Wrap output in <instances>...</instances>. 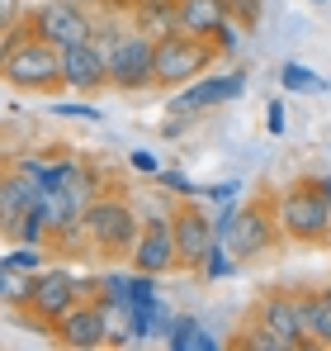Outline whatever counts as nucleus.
<instances>
[{
    "instance_id": "obj_1",
    "label": "nucleus",
    "mask_w": 331,
    "mask_h": 351,
    "mask_svg": "<svg viewBox=\"0 0 331 351\" xmlns=\"http://www.w3.org/2000/svg\"><path fill=\"white\" fill-rule=\"evenodd\" d=\"M0 76H5V86H14L24 95H57V90H66L62 86V48H53L48 38H38L29 29V19H24L14 48L0 62Z\"/></svg>"
},
{
    "instance_id": "obj_2",
    "label": "nucleus",
    "mask_w": 331,
    "mask_h": 351,
    "mask_svg": "<svg viewBox=\"0 0 331 351\" xmlns=\"http://www.w3.org/2000/svg\"><path fill=\"white\" fill-rule=\"evenodd\" d=\"M275 223H279V237L322 247L331 237V199H327V190H322V180H293V185H284L275 195Z\"/></svg>"
},
{
    "instance_id": "obj_3",
    "label": "nucleus",
    "mask_w": 331,
    "mask_h": 351,
    "mask_svg": "<svg viewBox=\"0 0 331 351\" xmlns=\"http://www.w3.org/2000/svg\"><path fill=\"white\" fill-rule=\"evenodd\" d=\"M81 219H85V237H90L95 252H105V256H133L137 233H142V214H137L128 199H118V195H95Z\"/></svg>"
},
{
    "instance_id": "obj_4",
    "label": "nucleus",
    "mask_w": 331,
    "mask_h": 351,
    "mask_svg": "<svg viewBox=\"0 0 331 351\" xmlns=\"http://www.w3.org/2000/svg\"><path fill=\"white\" fill-rule=\"evenodd\" d=\"M218 43L213 38H199V34H166L157 38V86L161 90H180L189 81H199L213 62H218Z\"/></svg>"
},
{
    "instance_id": "obj_5",
    "label": "nucleus",
    "mask_w": 331,
    "mask_h": 351,
    "mask_svg": "<svg viewBox=\"0 0 331 351\" xmlns=\"http://www.w3.org/2000/svg\"><path fill=\"white\" fill-rule=\"evenodd\" d=\"M29 29H34L38 38H48L53 48H76V43H90V38H95L100 19H95V10L81 5V0H38V5L29 10Z\"/></svg>"
},
{
    "instance_id": "obj_6",
    "label": "nucleus",
    "mask_w": 331,
    "mask_h": 351,
    "mask_svg": "<svg viewBox=\"0 0 331 351\" xmlns=\"http://www.w3.org/2000/svg\"><path fill=\"white\" fill-rule=\"evenodd\" d=\"M95 290H100V280H81V276L66 271V266H43V271L34 276V285H29V313L53 328L71 304L95 299Z\"/></svg>"
},
{
    "instance_id": "obj_7",
    "label": "nucleus",
    "mask_w": 331,
    "mask_h": 351,
    "mask_svg": "<svg viewBox=\"0 0 331 351\" xmlns=\"http://www.w3.org/2000/svg\"><path fill=\"white\" fill-rule=\"evenodd\" d=\"M109 62V86L114 90H147L157 86V38L128 29L114 38V48L105 53Z\"/></svg>"
},
{
    "instance_id": "obj_8",
    "label": "nucleus",
    "mask_w": 331,
    "mask_h": 351,
    "mask_svg": "<svg viewBox=\"0 0 331 351\" xmlns=\"http://www.w3.org/2000/svg\"><path fill=\"white\" fill-rule=\"evenodd\" d=\"M279 237V223H275V199H246V204H237L232 209V233H227V252L237 256V261H251V256H261L270 242Z\"/></svg>"
},
{
    "instance_id": "obj_9",
    "label": "nucleus",
    "mask_w": 331,
    "mask_h": 351,
    "mask_svg": "<svg viewBox=\"0 0 331 351\" xmlns=\"http://www.w3.org/2000/svg\"><path fill=\"white\" fill-rule=\"evenodd\" d=\"M241 90H246V71H241V66H232V71H204L199 81L180 86V95L170 100V114L194 119V114H204V110L232 105Z\"/></svg>"
},
{
    "instance_id": "obj_10",
    "label": "nucleus",
    "mask_w": 331,
    "mask_h": 351,
    "mask_svg": "<svg viewBox=\"0 0 331 351\" xmlns=\"http://www.w3.org/2000/svg\"><path fill=\"white\" fill-rule=\"evenodd\" d=\"M133 271H147V276H170V271H180L170 214H147V219H142V233H137V247H133Z\"/></svg>"
},
{
    "instance_id": "obj_11",
    "label": "nucleus",
    "mask_w": 331,
    "mask_h": 351,
    "mask_svg": "<svg viewBox=\"0 0 331 351\" xmlns=\"http://www.w3.org/2000/svg\"><path fill=\"white\" fill-rule=\"evenodd\" d=\"M170 228H175V252H180V271H199L204 266V256L213 252V214L209 209H199V204H180L175 214H170Z\"/></svg>"
},
{
    "instance_id": "obj_12",
    "label": "nucleus",
    "mask_w": 331,
    "mask_h": 351,
    "mask_svg": "<svg viewBox=\"0 0 331 351\" xmlns=\"http://www.w3.org/2000/svg\"><path fill=\"white\" fill-rule=\"evenodd\" d=\"M62 86L76 90V95H100L109 86V62L95 48V38L76 43V48H62Z\"/></svg>"
},
{
    "instance_id": "obj_13",
    "label": "nucleus",
    "mask_w": 331,
    "mask_h": 351,
    "mask_svg": "<svg viewBox=\"0 0 331 351\" xmlns=\"http://www.w3.org/2000/svg\"><path fill=\"white\" fill-rule=\"evenodd\" d=\"M53 337L71 351H95L105 347V318H100V299H81L71 304L53 323Z\"/></svg>"
},
{
    "instance_id": "obj_14",
    "label": "nucleus",
    "mask_w": 331,
    "mask_h": 351,
    "mask_svg": "<svg viewBox=\"0 0 331 351\" xmlns=\"http://www.w3.org/2000/svg\"><path fill=\"white\" fill-rule=\"evenodd\" d=\"M38 199H43V180H34L29 171L10 167V171L0 176V233L14 237V228L24 223V214H29Z\"/></svg>"
},
{
    "instance_id": "obj_15",
    "label": "nucleus",
    "mask_w": 331,
    "mask_h": 351,
    "mask_svg": "<svg viewBox=\"0 0 331 351\" xmlns=\"http://www.w3.org/2000/svg\"><path fill=\"white\" fill-rule=\"evenodd\" d=\"M256 318L265 328H275L279 337L289 342V351H303L308 337H303V323H298V294H265L256 304Z\"/></svg>"
},
{
    "instance_id": "obj_16",
    "label": "nucleus",
    "mask_w": 331,
    "mask_h": 351,
    "mask_svg": "<svg viewBox=\"0 0 331 351\" xmlns=\"http://www.w3.org/2000/svg\"><path fill=\"white\" fill-rule=\"evenodd\" d=\"M227 19H232V14H227V0H175V24H180V34L213 38Z\"/></svg>"
},
{
    "instance_id": "obj_17",
    "label": "nucleus",
    "mask_w": 331,
    "mask_h": 351,
    "mask_svg": "<svg viewBox=\"0 0 331 351\" xmlns=\"http://www.w3.org/2000/svg\"><path fill=\"white\" fill-rule=\"evenodd\" d=\"M128 24L147 38H166L175 34V0H128Z\"/></svg>"
},
{
    "instance_id": "obj_18",
    "label": "nucleus",
    "mask_w": 331,
    "mask_h": 351,
    "mask_svg": "<svg viewBox=\"0 0 331 351\" xmlns=\"http://www.w3.org/2000/svg\"><path fill=\"white\" fill-rule=\"evenodd\" d=\"M298 323H303L308 347H327L331 351V308L317 299V294H298Z\"/></svg>"
},
{
    "instance_id": "obj_19",
    "label": "nucleus",
    "mask_w": 331,
    "mask_h": 351,
    "mask_svg": "<svg viewBox=\"0 0 331 351\" xmlns=\"http://www.w3.org/2000/svg\"><path fill=\"white\" fill-rule=\"evenodd\" d=\"M232 347H237V351H289V342L279 337L275 328H265V323L256 318L251 328H241V332L232 337Z\"/></svg>"
},
{
    "instance_id": "obj_20",
    "label": "nucleus",
    "mask_w": 331,
    "mask_h": 351,
    "mask_svg": "<svg viewBox=\"0 0 331 351\" xmlns=\"http://www.w3.org/2000/svg\"><path fill=\"white\" fill-rule=\"evenodd\" d=\"M279 86H284V90H322L327 81H322L317 71H308L303 62H284V66H279Z\"/></svg>"
},
{
    "instance_id": "obj_21",
    "label": "nucleus",
    "mask_w": 331,
    "mask_h": 351,
    "mask_svg": "<svg viewBox=\"0 0 331 351\" xmlns=\"http://www.w3.org/2000/svg\"><path fill=\"white\" fill-rule=\"evenodd\" d=\"M194 337H199V323H194V318H175L170 332H166V347L170 351H194Z\"/></svg>"
},
{
    "instance_id": "obj_22",
    "label": "nucleus",
    "mask_w": 331,
    "mask_h": 351,
    "mask_svg": "<svg viewBox=\"0 0 331 351\" xmlns=\"http://www.w3.org/2000/svg\"><path fill=\"white\" fill-rule=\"evenodd\" d=\"M5 266H14V271H29V276H38L43 271V252L34 247V242H19L10 256H5Z\"/></svg>"
},
{
    "instance_id": "obj_23",
    "label": "nucleus",
    "mask_w": 331,
    "mask_h": 351,
    "mask_svg": "<svg viewBox=\"0 0 331 351\" xmlns=\"http://www.w3.org/2000/svg\"><path fill=\"white\" fill-rule=\"evenodd\" d=\"M227 14H232L241 29H256V19H261V0H227Z\"/></svg>"
},
{
    "instance_id": "obj_24",
    "label": "nucleus",
    "mask_w": 331,
    "mask_h": 351,
    "mask_svg": "<svg viewBox=\"0 0 331 351\" xmlns=\"http://www.w3.org/2000/svg\"><path fill=\"white\" fill-rule=\"evenodd\" d=\"M213 43H218V53H222V58H232V53L241 48V24H237V19H227L218 34H213Z\"/></svg>"
},
{
    "instance_id": "obj_25",
    "label": "nucleus",
    "mask_w": 331,
    "mask_h": 351,
    "mask_svg": "<svg viewBox=\"0 0 331 351\" xmlns=\"http://www.w3.org/2000/svg\"><path fill=\"white\" fill-rule=\"evenodd\" d=\"M157 185H161V190H175V195H194V199L204 195L199 185H189V180H185L180 171H157Z\"/></svg>"
},
{
    "instance_id": "obj_26",
    "label": "nucleus",
    "mask_w": 331,
    "mask_h": 351,
    "mask_svg": "<svg viewBox=\"0 0 331 351\" xmlns=\"http://www.w3.org/2000/svg\"><path fill=\"white\" fill-rule=\"evenodd\" d=\"M24 19H29L24 0H0V34H5V29H14V24H24Z\"/></svg>"
},
{
    "instance_id": "obj_27",
    "label": "nucleus",
    "mask_w": 331,
    "mask_h": 351,
    "mask_svg": "<svg viewBox=\"0 0 331 351\" xmlns=\"http://www.w3.org/2000/svg\"><path fill=\"white\" fill-rule=\"evenodd\" d=\"M128 167H133V171H142V176H157V171H161V167H157V157H152L147 147H137V152L128 157Z\"/></svg>"
},
{
    "instance_id": "obj_28",
    "label": "nucleus",
    "mask_w": 331,
    "mask_h": 351,
    "mask_svg": "<svg viewBox=\"0 0 331 351\" xmlns=\"http://www.w3.org/2000/svg\"><path fill=\"white\" fill-rule=\"evenodd\" d=\"M237 190H241V180H218V185H209L204 195H209V199H222V204H232V199H237Z\"/></svg>"
},
{
    "instance_id": "obj_29",
    "label": "nucleus",
    "mask_w": 331,
    "mask_h": 351,
    "mask_svg": "<svg viewBox=\"0 0 331 351\" xmlns=\"http://www.w3.org/2000/svg\"><path fill=\"white\" fill-rule=\"evenodd\" d=\"M265 128H270V138L284 133V100H270V105H265Z\"/></svg>"
},
{
    "instance_id": "obj_30",
    "label": "nucleus",
    "mask_w": 331,
    "mask_h": 351,
    "mask_svg": "<svg viewBox=\"0 0 331 351\" xmlns=\"http://www.w3.org/2000/svg\"><path fill=\"white\" fill-rule=\"evenodd\" d=\"M53 110H57V114H66V119H76V114H81V119H100V105H53Z\"/></svg>"
},
{
    "instance_id": "obj_31",
    "label": "nucleus",
    "mask_w": 331,
    "mask_h": 351,
    "mask_svg": "<svg viewBox=\"0 0 331 351\" xmlns=\"http://www.w3.org/2000/svg\"><path fill=\"white\" fill-rule=\"evenodd\" d=\"M19 29H24V24H14V29H5V34H0V62H5V53H10V48H14V38H19Z\"/></svg>"
},
{
    "instance_id": "obj_32",
    "label": "nucleus",
    "mask_w": 331,
    "mask_h": 351,
    "mask_svg": "<svg viewBox=\"0 0 331 351\" xmlns=\"http://www.w3.org/2000/svg\"><path fill=\"white\" fill-rule=\"evenodd\" d=\"M317 299H322V304H327V308H331V290H317Z\"/></svg>"
},
{
    "instance_id": "obj_33",
    "label": "nucleus",
    "mask_w": 331,
    "mask_h": 351,
    "mask_svg": "<svg viewBox=\"0 0 331 351\" xmlns=\"http://www.w3.org/2000/svg\"><path fill=\"white\" fill-rule=\"evenodd\" d=\"M322 190H327V199H331V176H322Z\"/></svg>"
},
{
    "instance_id": "obj_34",
    "label": "nucleus",
    "mask_w": 331,
    "mask_h": 351,
    "mask_svg": "<svg viewBox=\"0 0 331 351\" xmlns=\"http://www.w3.org/2000/svg\"><path fill=\"white\" fill-rule=\"evenodd\" d=\"M313 5H322V0H313Z\"/></svg>"
}]
</instances>
